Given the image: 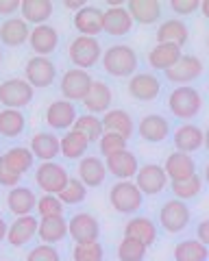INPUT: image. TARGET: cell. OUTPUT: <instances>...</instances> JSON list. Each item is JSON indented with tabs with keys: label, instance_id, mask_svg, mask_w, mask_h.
<instances>
[{
	"label": "cell",
	"instance_id": "1",
	"mask_svg": "<svg viewBox=\"0 0 209 261\" xmlns=\"http://www.w3.org/2000/svg\"><path fill=\"white\" fill-rule=\"evenodd\" d=\"M138 53L126 44H114L102 53V70L114 79H126L138 74Z\"/></svg>",
	"mask_w": 209,
	"mask_h": 261
},
{
	"label": "cell",
	"instance_id": "2",
	"mask_svg": "<svg viewBox=\"0 0 209 261\" xmlns=\"http://www.w3.org/2000/svg\"><path fill=\"white\" fill-rule=\"evenodd\" d=\"M168 109L174 118L179 120H192L194 116H198L200 109H203V96L196 87L192 85H181L174 87L170 96H168Z\"/></svg>",
	"mask_w": 209,
	"mask_h": 261
},
{
	"label": "cell",
	"instance_id": "3",
	"mask_svg": "<svg viewBox=\"0 0 209 261\" xmlns=\"http://www.w3.org/2000/svg\"><path fill=\"white\" fill-rule=\"evenodd\" d=\"M102 46L96 37H85V35H76L74 39L70 42L68 48V55H70V61L74 68L79 70H92L96 63L102 61Z\"/></svg>",
	"mask_w": 209,
	"mask_h": 261
},
{
	"label": "cell",
	"instance_id": "4",
	"mask_svg": "<svg viewBox=\"0 0 209 261\" xmlns=\"http://www.w3.org/2000/svg\"><path fill=\"white\" fill-rule=\"evenodd\" d=\"M109 202L118 214L133 216L142 209L144 194L140 192V187L135 185V181H118L109 190Z\"/></svg>",
	"mask_w": 209,
	"mask_h": 261
},
{
	"label": "cell",
	"instance_id": "5",
	"mask_svg": "<svg viewBox=\"0 0 209 261\" xmlns=\"http://www.w3.org/2000/svg\"><path fill=\"white\" fill-rule=\"evenodd\" d=\"M35 96V87L27 79H7L0 83V105L3 109H24Z\"/></svg>",
	"mask_w": 209,
	"mask_h": 261
},
{
	"label": "cell",
	"instance_id": "6",
	"mask_svg": "<svg viewBox=\"0 0 209 261\" xmlns=\"http://www.w3.org/2000/svg\"><path fill=\"white\" fill-rule=\"evenodd\" d=\"M70 181V174L68 170L59 166V163L55 161H44L37 166V172H35V183L37 187L42 190L44 194H55L59 196L63 190H66V185Z\"/></svg>",
	"mask_w": 209,
	"mask_h": 261
},
{
	"label": "cell",
	"instance_id": "7",
	"mask_svg": "<svg viewBox=\"0 0 209 261\" xmlns=\"http://www.w3.org/2000/svg\"><path fill=\"white\" fill-rule=\"evenodd\" d=\"M192 220V209L188 207V202H183L179 198L168 200L159 209V224L166 233H181L186 231Z\"/></svg>",
	"mask_w": 209,
	"mask_h": 261
},
{
	"label": "cell",
	"instance_id": "8",
	"mask_svg": "<svg viewBox=\"0 0 209 261\" xmlns=\"http://www.w3.org/2000/svg\"><path fill=\"white\" fill-rule=\"evenodd\" d=\"M24 79L35 89H46L57 79V65L50 57H37L33 55L24 65Z\"/></svg>",
	"mask_w": 209,
	"mask_h": 261
},
{
	"label": "cell",
	"instance_id": "9",
	"mask_svg": "<svg viewBox=\"0 0 209 261\" xmlns=\"http://www.w3.org/2000/svg\"><path fill=\"white\" fill-rule=\"evenodd\" d=\"M94 85V79L90 76V72L85 70H79V68H72L68 70L66 74L61 76V83H59V89H61V96L66 98L70 102H76V100H85V96L90 94V89Z\"/></svg>",
	"mask_w": 209,
	"mask_h": 261
},
{
	"label": "cell",
	"instance_id": "10",
	"mask_svg": "<svg viewBox=\"0 0 209 261\" xmlns=\"http://www.w3.org/2000/svg\"><path fill=\"white\" fill-rule=\"evenodd\" d=\"M168 183H170V178H168L164 166H159V163H144L138 170V176H135V185L140 187L144 196L162 194Z\"/></svg>",
	"mask_w": 209,
	"mask_h": 261
},
{
	"label": "cell",
	"instance_id": "11",
	"mask_svg": "<svg viewBox=\"0 0 209 261\" xmlns=\"http://www.w3.org/2000/svg\"><path fill=\"white\" fill-rule=\"evenodd\" d=\"M76 120H79L76 105L66 100V98L53 100L46 109V124L53 130H68L76 124Z\"/></svg>",
	"mask_w": 209,
	"mask_h": 261
},
{
	"label": "cell",
	"instance_id": "12",
	"mask_svg": "<svg viewBox=\"0 0 209 261\" xmlns=\"http://www.w3.org/2000/svg\"><path fill=\"white\" fill-rule=\"evenodd\" d=\"M68 235L76 244H92V242H98V235H100V224L90 211H81V214H74L72 220H68Z\"/></svg>",
	"mask_w": 209,
	"mask_h": 261
},
{
	"label": "cell",
	"instance_id": "13",
	"mask_svg": "<svg viewBox=\"0 0 209 261\" xmlns=\"http://www.w3.org/2000/svg\"><path fill=\"white\" fill-rule=\"evenodd\" d=\"M203 72H205V65L196 55H183L179 59V63H176L174 68H170L168 72H164V74L170 83L181 87V85H190L192 81L200 79Z\"/></svg>",
	"mask_w": 209,
	"mask_h": 261
},
{
	"label": "cell",
	"instance_id": "14",
	"mask_svg": "<svg viewBox=\"0 0 209 261\" xmlns=\"http://www.w3.org/2000/svg\"><path fill=\"white\" fill-rule=\"evenodd\" d=\"M126 89H128V96L135 98V100L150 102L162 92V83H159V79L155 74H150V72H138V74H133L128 79Z\"/></svg>",
	"mask_w": 209,
	"mask_h": 261
},
{
	"label": "cell",
	"instance_id": "15",
	"mask_svg": "<svg viewBox=\"0 0 209 261\" xmlns=\"http://www.w3.org/2000/svg\"><path fill=\"white\" fill-rule=\"evenodd\" d=\"M74 29L79 35L85 37H96L98 33H104V11L98 9L96 5H87L81 11L74 13Z\"/></svg>",
	"mask_w": 209,
	"mask_h": 261
},
{
	"label": "cell",
	"instance_id": "16",
	"mask_svg": "<svg viewBox=\"0 0 209 261\" xmlns=\"http://www.w3.org/2000/svg\"><path fill=\"white\" fill-rule=\"evenodd\" d=\"M104 166H107V172H111L120 181H131V178L138 176L140 170V161L131 150H120L116 154H109L104 159Z\"/></svg>",
	"mask_w": 209,
	"mask_h": 261
},
{
	"label": "cell",
	"instance_id": "17",
	"mask_svg": "<svg viewBox=\"0 0 209 261\" xmlns=\"http://www.w3.org/2000/svg\"><path fill=\"white\" fill-rule=\"evenodd\" d=\"M164 170H166L168 178H170V183L188 181V178L196 176V163H194V159H192V154L179 152V150H174L166 157Z\"/></svg>",
	"mask_w": 209,
	"mask_h": 261
},
{
	"label": "cell",
	"instance_id": "18",
	"mask_svg": "<svg viewBox=\"0 0 209 261\" xmlns=\"http://www.w3.org/2000/svg\"><path fill=\"white\" fill-rule=\"evenodd\" d=\"M29 46L33 48V53L37 57L53 55L59 48V33H57V29H55L53 24H39V27H33Z\"/></svg>",
	"mask_w": 209,
	"mask_h": 261
},
{
	"label": "cell",
	"instance_id": "19",
	"mask_svg": "<svg viewBox=\"0 0 209 261\" xmlns=\"http://www.w3.org/2000/svg\"><path fill=\"white\" fill-rule=\"evenodd\" d=\"M174 148L179 152L192 154L200 148H205V130L192 124V122H186L179 128L174 130Z\"/></svg>",
	"mask_w": 209,
	"mask_h": 261
},
{
	"label": "cell",
	"instance_id": "20",
	"mask_svg": "<svg viewBox=\"0 0 209 261\" xmlns=\"http://www.w3.org/2000/svg\"><path fill=\"white\" fill-rule=\"evenodd\" d=\"M31 24L22 18H7L0 24V42L3 46L9 48H18L22 44H27L31 39Z\"/></svg>",
	"mask_w": 209,
	"mask_h": 261
},
{
	"label": "cell",
	"instance_id": "21",
	"mask_svg": "<svg viewBox=\"0 0 209 261\" xmlns=\"http://www.w3.org/2000/svg\"><path fill=\"white\" fill-rule=\"evenodd\" d=\"M37 196L31 187H24V185H18L9 190L7 194V207L13 216H33V211L37 209Z\"/></svg>",
	"mask_w": 209,
	"mask_h": 261
},
{
	"label": "cell",
	"instance_id": "22",
	"mask_svg": "<svg viewBox=\"0 0 209 261\" xmlns=\"http://www.w3.org/2000/svg\"><path fill=\"white\" fill-rule=\"evenodd\" d=\"M138 133L144 142L159 144L170 135V122H168L164 116H159V113H148V116H144L140 120Z\"/></svg>",
	"mask_w": 209,
	"mask_h": 261
},
{
	"label": "cell",
	"instance_id": "23",
	"mask_svg": "<svg viewBox=\"0 0 209 261\" xmlns=\"http://www.w3.org/2000/svg\"><path fill=\"white\" fill-rule=\"evenodd\" d=\"M39 231V222L35 216H20L15 218L13 222L9 224V233H7V242L11 244V246H27L37 235Z\"/></svg>",
	"mask_w": 209,
	"mask_h": 261
},
{
	"label": "cell",
	"instance_id": "24",
	"mask_svg": "<svg viewBox=\"0 0 209 261\" xmlns=\"http://www.w3.org/2000/svg\"><path fill=\"white\" fill-rule=\"evenodd\" d=\"M133 18L128 13L126 5L124 7H109L104 11V33L109 37H124L133 31Z\"/></svg>",
	"mask_w": 209,
	"mask_h": 261
},
{
	"label": "cell",
	"instance_id": "25",
	"mask_svg": "<svg viewBox=\"0 0 209 261\" xmlns=\"http://www.w3.org/2000/svg\"><path fill=\"white\" fill-rule=\"evenodd\" d=\"M29 148L35 154V159H39L42 163L53 161L57 154H61V140L50 130H39V133L33 135Z\"/></svg>",
	"mask_w": 209,
	"mask_h": 261
},
{
	"label": "cell",
	"instance_id": "26",
	"mask_svg": "<svg viewBox=\"0 0 209 261\" xmlns=\"http://www.w3.org/2000/svg\"><path fill=\"white\" fill-rule=\"evenodd\" d=\"M126 9L131 13L133 22L142 24V27L157 24L162 18V3L159 0H128Z\"/></svg>",
	"mask_w": 209,
	"mask_h": 261
},
{
	"label": "cell",
	"instance_id": "27",
	"mask_svg": "<svg viewBox=\"0 0 209 261\" xmlns=\"http://www.w3.org/2000/svg\"><path fill=\"white\" fill-rule=\"evenodd\" d=\"M183 57L181 48L179 46H172V44H155L148 53V63L152 70L157 72H168L170 68H174L179 59Z\"/></svg>",
	"mask_w": 209,
	"mask_h": 261
},
{
	"label": "cell",
	"instance_id": "28",
	"mask_svg": "<svg viewBox=\"0 0 209 261\" xmlns=\"http://www.w3.org/2000/svg\"><path fill=\"white\" fill-rule=\"evenodd\" d=\"M190 39V31H188V24L170 18V20H164L157 29V44H172V46H179L183 48Z\"/></svg>",
	"mask_w": 209,
	"mask_h": 261
},
{
	"label": "cell",
	"instance_id": "29",
	"mask_svg": "<svg viewBox=\"0 0 209 261\" xmlns=\"http://www.w3.org/2000/svg\"><path fill=\"white\" fill-rule=\"evenodd\" d=\"M102 126H104V133H118L124 140H131L135 133V122L131 118V113L124 109H109L102 116Z\"/></svg>",
	"mask_w": 209,
	"mask_h": 261
},
{
	"label": "cell",
	"instance_id": "30",
	"mask_svg": "<svg viewBox=\"0 0 209 261\" xmlns=\"http://www.w3.org/2000/svg\"><path fill=\"white\" fill-rule=\"evenodd\" d=\"M111 102H114V92H111V87L107 83H102V81H94V85L90 89V94L85 96V109L87 113H107L111 109Z\"/></svg>",
	"mask_w": 209,
	"mask_h": 261
},
{
	"label": "cell",
	"instance_id": "31",
	"mask_svg": "<svg viewBox=\"0 0 209 261\" xmlns=\"http://www.w3.org/2000/svg\"><path fill=\"white\" fill-rule=\"evenodd\" d=\"M124 238L142 242L144 246H150L157 240V224L150 218H131L124 224Z\"/></svg>",
	"mask_w": 209,
	"mask_h": 261
},
{
	"label": "cell",
	"instance_id": "32",
	"mask_svg": "<svg viewBox=\"0 0 209 261\" xmlns=\"http://www.w3.org/2000/svg\"><path fill=\"white\" fill-rule=\"evenodd\" d=\"M104 176H107V166L100 157H83L79 161V178L87 185V187H100L104 183Z\"/></svg>",
	"mask_w": 209,
	"mask_h": 261
},
{
	"label": "cell",
	"instance_id": "33",
	"mask_svg": "<svg viewBox=\"0 0 209 261\" xmlns=\"http://www.w3.org/2000/svg\"><path fill=\"white\" fill-rule=\"evenodd\" d=\"M68 228H70V224H68V220L63 216L42 218V220H39L37 238L42 240V244H50V246H55L57 242L68 238Z\"/></svg>",
	"mask_w": 209,
	"mask_h": 261
},
{
	"label": "cell",
	"instance_id": "34",
	"mask_svg": "<svg viewBox=\"0 0 209 261\" xmlns=\"http://www.w3.org/2000/svg\"><path fill=\"white\" fill-rule=\"evenodd\" d=\"M0 163L9 168L11 172L24 176L31 168H33L35 154L31 152V148H22V146H15V148H9L7 152H3V157H0Z\"/></svg>",
	"mask_w": 209,
	"mask_h": 261
},
{
	"label": "cell",
	"instance_id": "35",
	"mask_svg": "<svg viewBox=\"0 0 209 261\" xmlns=\"http://www.w3.org/2000/svg\"><path fill=\"white\" fill-rule=\"evenodd\" d=\"M22 20H27L33 27L39 24H48L50 15L55 13V5L50 0H22Z\"/></svg>",
	"mask_w": 209,
	"mask_h": 261
},
{
	"label": "cell",
	"instance_id": "36",
	"mask_svg": "<svg viewBox=\"0 0 209 261\" xmlns=\"http://www.w3.org/2000/svg\"><path fill=\"white\" fill-rule=\"evenodd\" d=\"M27 128V118L20 109H0V135L7 140L20 137Z\"/></svg>",
	"mask_w": 209,
	"mask_h": 261
},
{
	"label": "cell",
	"instance_id": "37",
	"mask_svg": "<svg viewBox=\"0 0 209 261\" xmlns=\"http://www.w3.org/2000/svg\"><path fill=\"white\" fill-rule=\"evenodd\" d=\"M87 148H90V140L79 130H68L61 137V154L66 159H83L87 157Z\"/></svg>",
	"mask_w": 209,
	"mask_h": 261
},
{
	"label": "cell",
	"instance_id": "38",
	"mask_svg": "<svg viewBox=\"0 0 209 261\" xmlns=\"http://www.w3.org/2000/svg\"><path fill=\"white\" fill-rule=\"evenodd\" d=\"M174 261H207L209 248L198 240H183L172 250Z\"/></svg>",
	"mask_w": 209,
	"mask_h": 261
},
{
	"label": "cell",
	"instance_id": "39",
	"mask_svg": "<svg viewBox=\"0 0 209 261\" xmlns=\"http://www.w3.org/2000/svg\"><path fill=\"white\" fill-rule=\"evenodd\" d=\"M72 130H79L81 135H85L87 140L92 142H100V137L104 135V126H102V118L94 116V113H85V116H79L76 124L72 126Z\"/></svg>",
	"mask_w": 209,
	"mask_h": 261
},
{
	"label": "cell",
	"instance_id": "40",
	"mask_svg": "<svg viewBox=\"0 0 209 261\" xmlns=\"http://www.w3.org/2000/svg\"><path fill=\"white\" fill-rule=\"evenodd\" d=\"M203 176H192L188 178V181H176V183H170L172 187V194H174V198H179V200H192V198H196V196L203 192Z\"/></svg>",
	"mask_w": 209,
	"mask_h": 261
},
{
	"label": "cell",
	"instance_id": "41",
	"mask_svg": "<svg viewBox=\"0 0 209 261\" xmlns=\"http://www.w3.org/2000/svg\"><path fill=\"white\" fill-rule=\"evenodd\" d=\"M85 196H87V185L79 176H70L66 190L59 194V198L63 205H79V202L85 200Z\"/></svg>",
	"mask_w": 209,
	"mask_h": 261
},
{
	"label": "cell",
	"instance_id": "42",
	"mask_svg": "<svg viewBox=\"0 0 209 261\" xmlns=\"http://www.w3.org/2000/svg\"><path fill=\"white\" fill-rule=\"evenodd\" d=\"M146 250H148V246H144L142 242L124 238L122 242L118 244V259L120 261H144Z\"/></svg>",
	"mask_w": 209,
	"mask_h": 261
},
{
	"label": "cell",
	"instance_id": "43",
	"mask_svg": "<svg viewBox=\"0 0 209 261\" xmlns=\"http://www.w3.org/2000/svg\"><path fill=\"white\" fill-rule=\"evenodd\" d=\"M63 209H66V205H63L61 198L59 196H55V194H44V196H39V200H37V216H39V220L63 216Z\"/></svg>",
	"mask_w": 209,
	"mask_h": 261
},
{
	"label": "cell",
	"instance_id": "44",
	"mask_svg": "<svg viewBox=\"0 0 209 261\" xmlns=\"http://www.w3.org/2000/svg\"><path fill=\"white\" fill-rule=\"evenodd\" d=\"M104 250L98 242L92 244H76L74 250H72V259L74 261H102Z\"/></svg>",
	"mask_w": 209,
	"mask_h": 261
},
{
	"label": "cell",
	"instance_id": "45",
	"mask_svg": "<svg viewBox=\"0 0 209 261\" xmlns=\"http://www.w3.org/2000/svg\"><path fill=\"white\" fill-rule=\"evenodd\" d=\"M126 142L122 135H118V133H104L100 137V142H98V150L104 159L109 157V154H116L120 150H126Z\"/></svg>",
	"mask_w": 209,
	"mask_h": 261
},
{
	"label": "cell",
	"instance_id": "46",
	"mask_svg": "<svg viewBox=\"0 0 209 261\" xmlns=\"http://www.w3.org/2000/svg\"><path fill=\"white\" fill-rule=\"evenodd\" d=\"M27 261H61L59 250L50 246V244H37L29 250Z\"/></svg>",
	"mask_w": 209,
	"mask_h": 261
},
{
	"label": "cell",
	"instance_id": "47",
	"mask_svg": "<svg viewBox=\"0 0 209 261\" xmlns=\"http://www.w3.org/2000/svg\"><path fill=\"white\" fill-rule=\"evenodd\" d=\"M170 9L176 15H190L200 9V0H170Z\"/></svg>",
	"mask_w": 209,
	"mask_h": 261
},
{
	"label": "cell",
	"instance_id": "48",
	"mask_svg": "<svg viewBox=\"0 0 209 261\" xmlns=\"http://www.w3.org/2000/svg\"><path fill=\"white\" fill-rule=\"evenodd\" d=\"M20 178H22L20 174L11 172L9 168L0 163V185H3V187H11V190H13V187H18V185H20Z\"/></svg>",
	"mask_w": 209,
	"mask_h": 261
},
{
	"label": "cell",
	"instance_id": "49",
	"mask_svg": "<svg viewBox=\"0 0 209 261\" xmlns=\"http://www.w3.org/2000/svg\"><path fill=\"white\" fill-rule=\"evenodd\" d=\"M22 9V0H0V15H13L15 11Z\"/></svg>",
	"mask_w": 209,
	"mask_h": 261
},
{
	"label": "cell",
	"instance_id": "50",
	"mask_svg": "<svg viewBox=\"0 0 209 261\" xmlns=\"http://www.w3.org/2000/svg\"><path fill=\"white\" fill-rule=\"evenodd\" d=\"M196 240L200 244H205V246L209 248V220L198 222V226H196Z\"/></svg>",
	"mask_w": 209,
	"mask_h": 261
},
{
	"label": "cell",
	"instance_id": "51",
	"mask_svg": "<svg viewBox=\"0 0 209 261\" xmlns=\"http://www.w3.org/2000/svg\"><path fill=\"white\" fill-rule=\"evenodd\" d=\"M63 7L76 13V11H81L83 7H87V3H83V0H63Z\"/></svg>",
	"mask_w": 209,
	"mask_h": 261
},
{
	"label": "cell",
	"instance_id": "52",
	"mask_svg": "<svg viewBox=\"0 0 209 261\" xmlns=\"http://www.w3.org/2000/svg\"><path fill=\"white\" fill-rule=\"evenodd\" d=\"M200 13L209 20V0H200Z\"/></svg>",
	"mask_w": 209,
	"mask_h": 261
},
{
	"label": "cell",
	"instance_id": "53",
	"mask_svg": "<svg viewBox=\"0 0 209 261\" xmlns=\"http://www.w3.org/2000/svg\"><path fill=\"white\" fill-rule=\"evenodd\" d=\"M203 181L209 185V161H207V166H205V174H203Z\"/></svg>",
	"mask_w": 209,
	"mask_h": 261
},
{
	"label": "cell",
	"instance_id": "54",
	"mask_svg": "<svg viewBox=\"0 0 209 261\" xmlns=\"http://www.w3.org/2000/svg\"><path fill=\"white\" fill-rule=\"evenodd\" d=\"M205 150L209 152V128L205 130Z\"/></svg>",
	"mask_w": 209,
	"mask_h": 261
},
{
	"label": "cell",
	"instance_id": "55",
	"mask_svg": "<svg viewBox=\"0 0 209 261\" xmlns=\"http://www.w3.org/2000/svg\"><path fill=\"white\" fill-rule=\"evenodd\" d=\"M0 63H3V48H0Z\"/></svg>",
	"mask_w": 209,
	"mask_h": 261
},
{
	"label": "cell",
	"instance_id": "56",
	"mask_svg": "<svg viewBox=\"0 0 209 261\" xmlns=\"http://www.w3.org/2000/svg\"><path fill=\"white\" fill-rule=\"evenodd\" d=\"M207 48H209V33H207Z\"/></svg>",
	"mask_w": 209,
	"mask_h": 261
}]
</instances>
